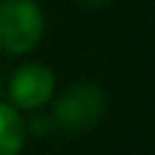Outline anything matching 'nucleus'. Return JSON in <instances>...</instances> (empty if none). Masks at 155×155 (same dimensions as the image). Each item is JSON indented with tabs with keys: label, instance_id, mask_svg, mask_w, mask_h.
Returning a JSON list of instances; mask_svg holds the SVG:
<instances>
[{
	"label": "nucleus",
	"instance_id": "obj_1",
	"mask_svg": "<svg viewBox=\"0 0 155 155\" xmlns=\"http://www.w3.org/2000/svg\"><path fill=\"white\" fill-rule=\"evenodd\" d=\"M44 35V14L35 0H0V49L27 54Z\"/></svg>",
	"mask_w": 155,
	"mask_h": 155
},
{
	"label": "nucleus",
	"instance_id": "obj_2",
	"mask_svg": "<svg viewBox=\"0 0 155 155\" xmlns=\"http://www.w3.org/2000/svg\"><path fill=\"white\" fill-rule=\"evenodd\" d=\"M104 109H106L104 90L98 84L79 82L60 95L52 112V123L65 134H87L101 123Z\"/></svg>",
	"mask_w": 155,
	"mask_h": 155
},
{
	"label": "nucleus",
	"instance_id": "obj_3",
	"mask_svg": "<svg viewBox=\"0 0 155 155\" xmlns=\"http://www.w3.org/2000/svg\"><path fill=\"white\" fill-rule=\"evenodd\" d=\"M54 95V74L41 63H27L16 68L8 82V98L14 109L35 112Z\"/></svg>",
	"mask_w": 155,
	"mask_h": 155
},
{
	"label": "nucleus",
	"instance_id": "obj_4",
	"mask_svg": "<svg viewBox=\"0 0 155 155\" xmlns=\"http://www.w3.org/2000/svg\"><path fill=\"white\" fill-rule=\"evenodd\" d=\"M25 120L11 104H0V155H19L25 147Z\"/></svg>",
	"mask_w": 155,
	"mask_h": 155
},
{
	"label": "nucleus",
	"instance_id": "obj_5",
	"mask_svg": "<svg viewBox=\"0 0 155 155\" xmlns=\"http://www.w3.org/2000/svg\"><path fill=\"white\" fill-rule=\"evenodd\" d=\"M84 5H90V8H101V5H109L112 0H82Z\"/></svg>",
	"mask_w": 155,
	"mask_h": 155
}]
</instances>
